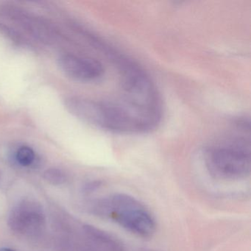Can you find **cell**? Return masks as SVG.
<instances>
[{"label": "cell", "mask_w": 251, "mask_h": 251, "mask_svg": "<svg viewBox=\"0 0 251 251\" xmlns=\"http://www.w3.org/2000/svg\"><path fill=\"white\" fill-rule=\"evenodd\" d=\"M204 161L209 174L214 178L239 180L251 174L249 140L230 138L209 147L204 153Z\"/></svg>", "instance_id": "cell-1"}, {"label": "cell", "mask_w": 251, "mask_h": 251, "mask_svg": "<svg viewBox=\"0 0 251 251\" xmlns=\"http://www.w3.org/2000/svg\"><path fill=\"white\" fill-rule=\"evenodd\" d=\"M93 211L142 237H150L155 230V220L151 213L139 201L126 194H117L98 201Z\"/></svg>", "instance_id": "cell-2"}, {"label": "cell", "mask_w": 251, "mask_h": 251, "mask_svg": "<svg viewBox=\"0 0 251 251\" xmlns=\"http://www.w3.org/2000/svg\"><path fill=\"white\" fill-rule=\"evenodd\" d=\"M61 70L71 78L81 82L99 80L105 75V67L95 58L64 54L58 58Z\"/></svg>", "instance_id": "cell-3"}, {"label": "cell", "mask_w": 251, "mask_h": 251, "mask_svg": "<svg viewBox=\"0 0 251 251\" xmlns=\"http://www.w3.org/2000/svg\"><path fill=\"white\" fill-rule=\"evenodd\" d=\"M45 216L39 204L25 201L11 211L9 226L13 230L23 234L35 235L45 226Z\"/></svg>", "instance_id": "cell-4"}, {"label": "cell", "mask_w": 251, "mask_h": 251, "mask_svg": "<svg viewBox=\"0 0 251 251\" xmlns=\"http://www.w3.org/2000/svg\"><path fill=\"white\" fill-rule=\"evenodd\" d=\"M5 12L24 30L42 42L50 43L56 36L55 30L46 22L20 8L10 7L6 8Z\"/></svg>", "instance_id": "cell-5"}, {"label": "cell", "mask_w": 251, "mask_h": 251, "mask_svg": "<svg viewBox=\"0 0 251 251\" xmlns=\"http://www.w3.org/2000/svg\"><path fill=\"white\" fill-rule=\"evenodd\" d=\"M85 233L92 240L100 245H104L111 251H119L120 246L117 241L114 240L109 235L92 226H85L83 227Z\"/></svg>", "instance_id": "cell-6"}, {"label": "cell", "mask_w": 251, "mask_h": 251, "mask_svg": "<svg viewBox=\"0 0 251 251\" xmlns=\"http://www.w3.org/2000/svg\"><path fill=\"white\" fill-rule=\"evenodd\" d=\"M17 161L21 165L27 167L33 164L36 158L34 151L28 146H23L19 148L16 154Z\"/></svg>", "instance_id": "cell-7"}, {"label": "cell", "mask_w": 251, "mask_h": 251, "mask_svg": "<svg viewBox=\"0 0 251 251\" xmlns=\"http://www.w3.org/2000/svg\"><path fill=\"white\" fill-rule=\"evenodd\" d=\"M44 178L54 186H60L65 183L67 177L64 173L58 169L51 168L46 170L44 173Z\"/></svg>", "instance_id": "cell-8"}, {"label": "cell", "mask_w": 251, "mask_h": 251, "mask_svg": "<svg viewBox=\"0 0 251 251\" xmlns=\"http://www.w3.org/2000/svg\"><path fill=\"white\" fill-rule=\"evenodd\" d=\"M0 251H14V250L9 249V248H2Z\"/></svg>", "instance_id": "cell-9"}, {"label": "cell", "mask_w": 251, "mask_h": 251, "mask_svg": "<svg viewBox=\"0 0 251 251\" xmlns=\"http://www.w3.org/2000/svg\"></svg>", "instance_id": "cell-10"}]
</instances>
